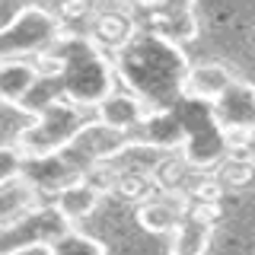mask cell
<instances>
[{
  "label": "cell",
  "instance_id": "obj_1",
  "mask_svg": "<svg viewBox=\"0 0 255 255\" xmlns=\"http://www.w3.org/2000/svg\"><path fill=\"white\" fill-rule=\"evenodd\" d=\"M112 64L125 90L137 96L153 115L172 112L182 102V86L191 64L179 42L150 29H137L112 54Z\"/></svg>",
  "mask_w": 255,
  "mask_h": 255
},
{
  "label": "cell",
  "instance_id": "obj_2",
  "mask_svg": "<svg viewBox=\"0 0 255 255\" xmlns=\"http://www.w3.org/2000/svg\"><path fill=\"white\" fill-rule=\"evenodd\" d=\"M58 54V93L80 109H96L109 93H115V64L90 35L64 32L51 48Z\"/></svg>",
  "mask_w": 255,
  "mask_h": 255
},
{
  "label": "cell",
  "instance_id": "obj_3",
  "mask_svg": "<svg viewBox=\"0 0 255 255\" xmlns=\"http://www.w3.org/2000/svg\"><path fill=\"white\" fill-rule=\"evenodd\" d=\"M86 125V109L74 106L70 99L45 102L42 109L32 112V125H26L16 134L13 147L22 156H48V153H61L70 147V140L77 137V131Z\"/></svg>",
  "mask_w": 255,
  "mask_h": 255
},
{
  "label": "cell",
  "instance_id": "obj_4",
  "mask_svg": "<svg viewBox=\"0 0 255 255\" xmlns=\"http://www.w3.org/2000/svg\"><path fill=\"white\" fill-rule=\"evenodd\" d=\"M64 35V22L45 6H22L6 26H0V61H29L54 48Z\"/></svg>",
  "mask_w": 255,
  "mask_h": 255
},
{
  "label": "cell",
  "instance_id": "obj_5",
  "mask_svg": "<svg viewBox=\"0 0 255 255\" xmlns=\"http://www.w3.org/2000/svg\"><path fill=\"white\" fill-rule=\"evenodd\" d=\"M211 118L217 131L227 137L230 150H236L239 137L255 128V83L249 80H233L217 99L211 102Z\"/></svg>",
  "mask_w": 255,
  "mask_h": 255
},
{
  "label": "cell",
  "instance_id": "obj_6",
  "mask_svg": "<svg viewBox=\"0 0 255 255\" xmlns=\"http://www.w3.org/2000/svg\"><path fill=\"white\" fill-rule=\"evenodd\" d=\"M86 175V169L77 163L67 150L61 153H48V156H22V172L19 179L32 185L42 198H58L64 188L77 185L80 179Z\"/></svg>",
  "mask_w": 255,
  "mask_h": 255
},
{
  "label": "cell",
  "instance_id": "obj_7",
  "mask_svg": "<svg viewBox=\"0 0 255 255\" xmlns=\"http://www.w3.org/2000/svg\"><path fill=\"white\" fill-rule=\"evenodd\" d=\"M70 223L54 211L51 204H42L38 211H32L29 217L0 227V255H10L22 246H38V243H54L61 233H67Z\"/></svg>",
  "mask_w": 255,
  "mask_h": 255
},
{
  "label": "cell",
  "instance_id": "obj_8",
  "mask_svg": "<svg viewBox=\"0 0 255 255\" xmlns=\"http://www.w3.org/2000/svg\"><path fill=\"white\" fill-rule=\"evenodd\" d=\"M128 143H131V134L115 131V128L96 122V118H86V125L80 128L77 137L70 140L67 153L74 156L83 169H93L96 163H112Z\"/></svg>",
  "mask_w": 255,
  "mask_h": 255
},
{
  "label": "cell",
  "instance_id": "obj_9",
  "mask_svg": "<svg viewBox=\"0 0 255 255\" xmlns=\"http://www.w3.org/2000/svg\"><path fill=\"white\" fill-rule=\"evenodd\" d=\"M191 211V198L185 195V191H175V188H156L150 191L147 198L137 204V211H134V217H137V223L147 233H175V227H179L182 220L188 217Z\"/></svg>",
  "mask_w": 255,
  "mask_h": 255
},
{
  "label": "cell",
  "instance_id": "obj_10",
  "mask_svg": "<svg viewBox=\"0 0 255 255\" xmlns=\"http://www.w3.org/2000/svg\"><path fill=\"white\" fill-rule=\"evenodd\" d=\"M214 214H217V204L191 201L188 217L169 236V255H207L214 239Z\"/></svg>",
  "mask_w": 255,
  "mask_h": 255
},
{
  "label": "cell",
  "instance_id": "obj_11",
  "mask_svg": "<svg viewBox=\"0 0 255 255\" xmlns=\"http://www.w3.org/2000/svg\"><path fill=\"white\" fill-rule=\"evenodd\" d=\"M93 112H96V122L115 128V131H125V134L137 131V128L147 122L150 115H153V112L143 106L137 96L128 93V90H115V93H109Z\"/></svg>",
  "mask_w": 255,
  "mask_h": 255
},
{
  "label": "cell",
  "instance_id": "obj_12",
  "mask_svg": "<svg viewBox=\"0 0 255 255\" xmlns=\"http://www.w3.org/2000/svg\"><path fill=\"white\" fill-rule=\"evenodd\" d=\"M233 74L230 67H223L217 61H201V64H191L188 74H185V86H182V99L188 102H204L211 106L217 96L233 83Z\"/></svg>",
  "mask_w": 255,
  "mask_h": 255
},
{
  "label": "cell",
  "instance_id": "obj_13",
  "mask_svg": "<svg viewBox=\"0 0 255 255\" xmlns=\"http://www.w3.org/2000/svg\"><path fill=\"white\" fill-rule=\"evenodd\" d=\"M38 70L32 61H0V102L19 109L38 86Z\"/></svg>",
  "mask_w": 255,
  "mask_h": 255
},
{
  "label": "cell",
  "instance_id": "obj_14",
  "mask_svg": "<svg viewBox=\"0 0 255 255\" xmlns=\"http://www.w3.org/2000/svg\"><path fill=\"white\" fill-rule=\"evenodd\" d=\"M137 32V26H134V19L128 16L125 10H99L93 16V29H90V38L96 45L102 48L106 54H115L118 48H122L128 38Z\"/></svg>",
  "mask_w": 255,
  "mask_h": 255
},
{
  "label": "cell",
  "instance_id": "obj_15",
  "mask_svg": "<svg viewBox=\"0 0 255 255\" xmlns=\"http://www.w3.org/2000/svg\"><path fill=\"white\" fill-rule=\"evenodd\" d=\"M102 198H106V195H102L99 188H93L86 179H80L77 185L64 188L61 195L51 201V207H54V211H58L61 217L70 223V227H77L80 220H86V217H90V214L96 211V207H99Z\"/></svg>",
  "mask_w": 255,
  "mask_h": 255
},
{
  "label": "cell",
  "instance_id": "obj_16",
  "mask_svg": "<svg viewBox=\"0 0 255 255\" xmlns=\"http://www.w3.org/2000/svg\"><path fill=\"white\" fill-rule=\"evenodd\" d=\"M45 201L32 185H26L22 179L10 182V185L0 188V227H10V223L29 217L32 211H38Z\"/></svg>",
  "mask_w": 255,
  "mask_h": 255
},
{
  "label": "cell",
  "instance_id": "obj_17",
  "mask_svg": "<svg viewBox=\"0 0 255 255\" xmlns=\"http://www.w3.org/2000/svg\"><path fill=\"white\" fill-rule=\"evenodd\" d=\"M48 246H51V255H109V249L99 239L83 233V230H77V227H70L67 233H61Z\"/></svg>",
  "mask_w": 255,
  "mask_h": 255
},
{
  "label": "cell",
  "instance_id": "obj_18",
  "mask_svg": "<svg viewBox=\"0 0 255 255\" xmlns=\"http://www.w3.org/2000/svg\"><path fill=\"white\" fill-rule=\"evenodd\" d=\"M255 175V163L249 156H243L239 150H230L227 156L217 163V185H227V188H239V185H246Z\"/></svg>",
  "mask_w": 255,
  "mask_h": 255
},
{
  "label": "cell",
  "instance_id": "obj_19",
  "mask_svg": "<svg viewBox=\"0 0 255 255\" xmlns=\"http://www.w3.org/2000/svg\"><path fill=\"white\" fill-rule=\"evenodd\" d=\"M22 172V153L13 143H0V188L19 179Z\"/></svg>",
  "mask_w": 255,
  "mask_h": 255
},
{
  "label": "cell",
  "instance_id": "obj_20",
  "mask_svg": "<svg viewBox=\"0 0 255 255\" xmlns=\"http://www.w3.org/2000/svg\"><path fill=\"white\" fill-rule=\"evenodd\" d=\"M99 0H64V16H70V19H90V16H96L99 10Z\"/></svg>",
  "mask_w": 255,
  "mask_h": 255
},
{
  "label": "cell",
  "instance_id": "obj_21",
  "mask_svg": "<svg viewBox=\"0 0 255 255\" xmlns=\"http://www.w3.org/2000/svg\"><path fill=\"white\" fill-rule=\"evenodd\" d=\"M236 150H239V153H243V156H249L252 163H255V128H252V131H246L243 137H239Z\"/></svg>",
  "mask_w": 255,
  "mask_h": 255
},
{
  "label": "cell",
  "instance_id": "obj_22",
  "mask_svg": "<svg viewBox=\"0 0 255 255\" xmlns=\"http://www.w3.org/2000/svg\"><path fill=\"white\" fill-rule=\"evenodd\" d=\"M10 255H51V246L48 243H38V246H22V249H16Z\"/></svg>",
  "mask_w": 255,
  "mask_h": 255
}]
</instances>
